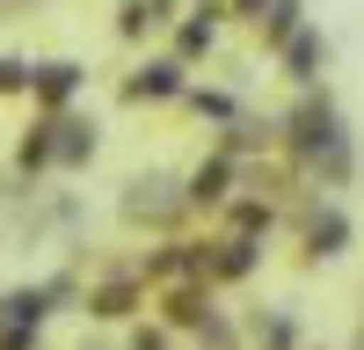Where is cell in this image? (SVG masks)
I'll list each match as a JSON object with an SVG mask.
<instances>
[{
  "instance_id": "6da1fadb",
  "label": "cell",
  "mask_w": 364,
  "mask_h": 350,
  "mask_svg": "<svg viewBox=\"0 0 364 350\" xmlns=\"http://www.w3.org/2000/svg\"><path fill=\"white\" fill-rule=\"evenodd\" d=\"M284 139H277V154L299 168V183L306 190H350L357 183V139H350V117L336 102V88L314 80V88H299V102L277 117Z\"/></svg>"
},
{
  "instance_id": "7a4b0ae2",
  "label": "cell",
  "mask_w": 364,
  "mask_h": 350,
  "mask_svg": "<svg viewBox=\"0 0 364 350\" xmlns=\"http://www.w3.org/2000/svg\"><path fill=\"white\" fill-rule=\"evenodd\" d=\"M350 241H357V226L328 190L299 197V262H336V255H350Z\"/></svg>"
},
{
  "instance_id": "3957f363",
  "label": "cell",
  "mask_w": 364,
  "mask_h": 350,
  "mask_svg": "<svg viewBox=\"0 0 364 350\" xmlns=\"http://www.w3.org/2000/svg\"><path fill=\"white\" fill-rule=\"evenodd\" d=\"M182 212H190V197H182L168 175H132L124 183V219L132 226H175Z\"/></svg>"
},
{
  "instance_id": "277c9868",
  "label": "cell",
  "mask_w": 364,
  "mask_h": 350,
  "mask_svg": "<svg viewBox=\"0 0 364 350\" xmlns=\"http://www.w3.org/2000/svg\"><path fill=\"white\" fill-rule=\"evenodd\" d=\"M233 190H240V161L226 154V146H211V161H197V168H190V183H182L190 212H219Z\"/></svg>"
},
{
  "instance_id": "5b68a950",
  "label": "cell",
  "mask_w": 364,
  "mask_h": 350,
  "mask_svg": "<svg viewBox=\"0 0 364 350\" xmlns=\"http://www.w3.org/2000/svg\"><path fill=\"white\" fill-rule=\"evenodd\" d=\"M277 66H284L291 88H314V80L328 73V37H321V22H299V29H291V37L277 44Z\"/></svg>"
},
{
  "instance_id": "8992f818",
  "label": "cell",
  "mask_w": 364,
  "mask_h": 350,
  "mask_svg": "<svg viewBox=\"0 0 364 350\" xmlns=\"http://www.w3.org/2000/svg\"><path fill=\"white\" fill-rule=\"evenodd\" d=\"M255 262H262V241L226 226L219 241L204 248V277H211V285H240V277H255Z\"/></svg>"
},
{
  "instance_id": "52a82bcc",
  "label": "cell",
  "mask_w": 364,
  "mask_h": 350,
  "mask_svg": "<svg viewBox=\"0 0 364 350\" xmlns=\"http://www.w3.org/2000/svg\"><path fill=\"white\" fill-rule=\"evenodd\" d=\"M182 58H154V66H139L132 80H124V102H168V95H182Z\"/></svg>"
},
{
  "instance_id": "ba28073f",
  "label": "cell",
  "mask_w": 364,
  "mask_h": 350,
  "mask_svg": "<svg viewBox=\"0 0 364 350\" xmlns=\"http://www.w3.org/2000/svg\"><path fill=\"white\" fill-rule=\"evenodd\" d=\"M219 212H226V226H233V233H255V241H262V233L277 226V197H262V190H248V197H226Z\"/></svg>"
},
{
  "instance_id": "9c48e42d",
  "label": "cell",
  "mask_w": 364,
  "mask_h": 350,
  "mask_svg": "<svg viewBox=\"0 0 364 350\" xmlns=\"http://www.w3.org/2000/svg\"><path fill=\"white\" fill-rule=\"evenodd\" d=\"M248 336H255V350H299V321L284 307H269V314L248 321Z\"/></svg>"
},
{
  "instance_id": "30bf717a",
  "label": "cell",
  "mask_w": 364,
  "mask_h": 350,
  "mask_svg": "<svg viewBox=\"0 0 364 350\" xmlns=\"http://www.w3.org/2000/svg\"><path fill=\"white\" fill-rule=\"evenodd\" d=\"M299 22H306V0H269V8H262V22H255V29H262V51H277Z\"/></svg>"
},
{
  "instance_id": "8fae6325",
  "label": "cell",
  "mask_w": 364,
  "mask_h": 350,
  "mask_svg": "<svg viewBox=\"0 0 364 350\" xmlns=\"http://www.w3.org/2000/svg\"><path fill=\"white\" fill-rule=\"evenodd\" d=\"M211 44H219V22H211V8H197L190 22L175 29V51H182V58H211Z\"/></svg>"
},
{
  "instance_id": "7c38bea8",
  "label": "cell",
  "mask_w": 364,
  "mask_h": 350,
  "mask_svg": "<svg viewBox=\"0 0 364 350\" xmlns=\"http://www.w3.org/2000/svg\"><path fill=\"white\" fill-rule=\"evenodd\" d=\"M29 88H37V102H73V88H80V66H66V58H58V66H44V73H29Z\"/></svg>"
},
{
  "instance_id": "4fadbf2b",
  "label": "cell",
  "mask_w": 364,
  "mask_h": 350,
  "mask_svg": "<svg viewBox=\"0 0 364 350\" xmlns=\"http://www.w3.org/2000/svg\"><path fill=\"white\" fill-rule=\"evenodd\" d=\"M87 154H95V124H80V117H58V161L80 168Z\"/></svg>"
},
{
  "instance_id": "5bb4252c",
  "label": "cell",
  "mask_w": 364,
  "mask_h": 350,
  "mask_svg": "<svg viewBox=\"0 0 364 350\" xmlns=\"http://www.w3.org/2000/svg\"><path fill=\"white\" fill-rule=\"evenodd\" d=\"M197 350H240V329H233V314H219V307H211V314L197 321Z\"/></svg>"
},
{
  "instance_id": "9a60e30c",
  "label": "cell",
  "mask_w": 364,
  "mask_h": 350,
  "mask_svg": "<svg viewBox=\"0 0 364 350\" xmlns=\"http://www.w3.org/2000/svg\"><path fill=\"white\" fill-rule=\"evenodd\" d=\"M182 95H190V110H197V117H219V124H233V117H240L226 88H182Z\"/></svg>"
},
{
  "instance_id": "2e32d148",
  "label": "cell",
  "mask_w": 364,
  "mask_h": 350,
  "mask_svg": "<svg viewBox=\"0 0 364 350\" xmlns=\"http://www.w3.org/2000/svg\"><path fill=\"white\" fill-rule=\"evenodd\" d=\"M168 22V0H132L124 8V37H146V29H161Z\"/></svg>"
},
{
  "instance_id": "e0dca14e",
  "label": "cell",
  "mask_w": 364,
  "mask_h": 350,
  "mask_svg": "<svg viewBox=\"0 0 364 350\" xmlns=\"http://www.w3.org/2000/svg\"><path fill=\"white\" fill-rule=\"evenodd\" d=\"M8 88H29V73L15 66V58H0V95H8Z\"/></svg>"
},
{
  "instance_id": "ac0fdd59",
  "label": "cell",
  "mask_w": 364,
  "mask_h": 350,
  "mask_svg": "<svg viewBox=\"0 0 364 350\" xmlns=\"http://www.w3.org/2000/svg\"><path fill=\"white\" fill-rule=\"evenodd\" d=\"M132 350H168V336H161V329H139V336H132Z\"/></svg>"
},
{
  "instance_id": "d6986e66",
  "label": "cell",
  "mask_w": 364,
  "mask_h": 350,
  "mask_svg": "<svg viewBox=\"0 0 364 350\" xmlns=\"http://www.w3.org/2000/svg\"><path fill=\"white\" fill-rule=\"evenodd\" d=\"M357 350H364V343H357Z\"/></svg>"
}]
</instances>
